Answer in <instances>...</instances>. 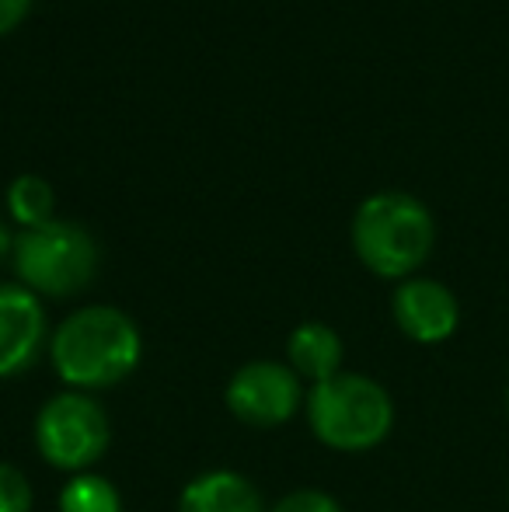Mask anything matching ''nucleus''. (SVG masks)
Here are the masks:
<instances>
[{
	"instance_id": "f257e3e1",
	"label": "nucleus",
	"mask_w": 509,
	"mask_h": 512,
	"mask_svg": "<svg viewBox=\"0 0 509 512\" xmlns=\"http://www.w3.org/2000/svg\"><path fill=\"white\" fill-rule=\"evenodd\" d=\"M143 338L136 321L119 307L95 304L63 317L49 342L53 370L70 391H105L123 384L140 366Z\"/></svg>"
},
{
	"instance_id": "f03ea898",
	"label": "nucleus",
	"mask_w": 509,
	"mask_h": 512,
	"mask_svg": "<svg viewBox=\"0 0 509 512\" xmlns=\"http://www.w3.org/2000/svg\"><path fill=\"white\" fill-rule=\"evenodd\" d=\"M433 241V216L408 192H377L353 216L356 258L381 279H408L429 258Z\"/></svg>"
},
{
	"instance_id": "7ed1b4c3",
	"label": "nucleus",
	"mask_w": 509,
	"mask_h": 512,
	"mask_svg": "<svg viewBox=\"0 0 509 512\" xmlns=\"http://www.w3.org/2000/svg\"><path fill=\"white\" fill-rule=\"evenodd\" d=\"M304 411L318 443L339 453L374 450L394 425L391 394L363 373H335L332 380L314 384L304 398Z\"/></svg>"
},
{
	"instance_id": "20e7f679",
	"label": "nucleus",
	"mask_w": 509,
	"mask_h": 512,
	"mask_svg": "<svg viewBox=\"0 0 509 512\" xmlns=\"http://www.w3.org/2000/svg\"><path fill=\"white\" fill-rule=\"evenodd\" d=\"M14 272L35 297H74L95 279L98 244L81 223L49 220L14 237Z\"/></svg>"
},
{
	"instance_id": "39448f33",
	"label": "nucleus",
	"mask_w": 509,
	"mask_h": 512,
	"mask_svg": "<svg viewBox=\"0 0 509 512\" xmlns=\"http://www.w3.org/2000/svg\"><path fill=\"white\" fill-rule=\"evenodd\" d=\"M109 415L91 394L63 391L49 398L35 415V446L56 471L88 474L109 450Z\"/></svg>"
},
{
	"instance_id": "423d86ee",
	"label": "nucleus",
	"mask_w": 509,
	"mask_h": 512,
	"mask_svg": "<svg viewBox=\"0 0 509 512\" xmlns=\"http://www.w3.org/2000/svg\"><path fill=\"white\" fill-rule=\"evenodd\" d=\"M304 398V380L286 363H272V359H255V363L234 370L224 391L231 415L245 425H255V429L286 425L304 408Z\"/></svg>"
},
{
	"instance_id": "0eeeda50",
	"label": "nucleus",
	"mask_w": 509,
	"mask_h": 512,
	"mask_svg": "<svg viewBox=\"0 0 509 512\" xmlns=\"http://www.w3.org/2000/svg\"><path fill=\"white\" fill-rule=\"evenodd\" d=\"M391 314L412 342H447L461 321L457 297L436 279H405L391 297Z\"/></svg>"
},
{
	"instance_id": "6e6552de",
	"label": "nucleus",
	"mask_w": 509,
	"mask_h": 512,
	"mask_svg": "<svg viewBox=\"0 0 509 512\" xmlns=\"http://www.w3.org/2000/svg\"><path fill=\"white\" fill-rule=\"evenodd\" d=\"M46 342V310L25 286L0 283V380L18 377L35 363Z\"/></svg>"
},
{
	"instance_id": "1a4fd4ad",
	"label": "nucleus",
	"mask_w": 509,
	"mask_h": 512,
	"mask_svg": "<svg viewBox=\"0 0 509 512\" xmlns=\"http://www.w3.org/2000/svg\"><path fill=\"white\" fill-rule=\"evenodd\" d=\"M178 512H269L258 488L238 471H206L182 488Z\"/></svg>"
},
{
	"instance_id": "9d476101",
	"label": "nucleus",
	"mask_w": 509,
	"mask_h": 512,
	"mask_svg": "<svg viewBox=\"0 0 509 512\" xmlns=\"http://www.w3.org/2000/svg\"><path fill=\"white\" fill-rule=\"evenodd\" d=\"M286 356H290V370L300 380H332L335 373H342V338L335 328L321 321H304L290 331V342H286Z\"/></svg>"
},
{
	"instance_id": "9b49d317",
	"label": "nucleus",
	"mask_w": 509,
	"mask_h": 512,
	"mask_svg": "<svg viewBox=\"0 0 509 512\" xmlns=\"http://www.w3.org/2000/svg\"><path fill=\"white\" fill-rule=\"evenodd\" d=\"M7 209L21 227H42V223L56 220V192L42 175H18L7 189Z\"/></svg>"
},
{
	"instance_id": "f8f14e48",
	"label": "nucleus",
	"mask_w": 509,
	"mask_h": 512,
	"mask_svg": "<svg viewBox=\"0 0 509 512\" xmlns=\"http://www.w3.org/2000/svg\"><path fill=\"white\" fill-rule=\"evenodd\" d=\"M60 512H123V499L109 478L74 474L60 492Z\"/></svg>"
},
{
	"instance_id": "ddd939ff",
	"label": "nucleus",
	"mask_w": 509,
	"mask_h": 512,
	"mask_svg": "<svg viewBox=\"0 0 509 512\" xmlns=\"http://www.w3.org/2000/svg\"><path fill=\"white\" fill-rule=\"evenodd\" d=\"M0 512H32V485L14 464L0 460Z\"/></svg>"
},
{
	"instance_id": "4468645a",
	"label": "nucleus",
	"mask_w": 509,
	"mask_h": 512,
	"mask_svg": "<svg viewBox=\"0 0 509 512\" xmlns=\"http://www.w3.org/2000/svg\"><path fill=\"white\" fill-rule=\"evenodd\" d=\"M269 512H342V506H339V499H332L328 492L300 488V492H290L286 499H279Z\"/></svg>"
},
{
	"instance_id": "2eb2a0df",
	"label": "nucleus",
	"mask_w": 509,
	"mask_h": 512,
	"mask_svg": "<svg viewBox=\"0 0 509 512\" xmlns=\"http://www.w3.org/2000/svg\"><path fill=\"white\" fill-rule=\"evenodd\" d=\"M28 7H32V0H0V35L14 32L25 21Z\"/></svg>"
},
{
	"instance_id": "dca6fc26",
	"label": "nucleus",
	"mask_w": 509,
	"mask_h": 512,
	"mask_svg": "<svg viewBox=\"0 0 509 512\" xmlns=\"http://www.w3.org/2000/svg\"><path fill=\"white\" fill-rule=\"evenodd\" d=\"M11 248H14V237L7 234L4 227H0V255H7V251H11Z\"/></svg>"
},
{
	"instance_id": "f3484780",
	"label": "nucleus",
	"mask_w": 509,
	"mask_h": 512,
	"mask_svg": "<svg viewBox=\"0 0 509 512\" xmlns=\"http://www.w3.org/2000/svg\"><path fill=\"white\" fill-rule=\"evenodd\" d=\"M506 408H509V394H506Z\"/></svg>"
}]
</instances>
